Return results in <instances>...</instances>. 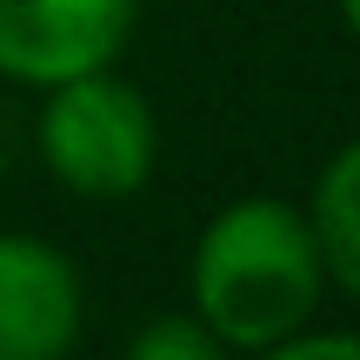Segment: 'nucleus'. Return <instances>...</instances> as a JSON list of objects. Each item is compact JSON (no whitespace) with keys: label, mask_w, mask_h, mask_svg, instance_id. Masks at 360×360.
I'll use <instances>...</instances> for the list:
<instances>
[{"label":"nucleus","mask_w":360,"mask_h":360,"mask_svg":"<svg viewBox=\"0 0 360 360\" xmlns=\"http://www.w3.org/2000/svg\"><path fill=\"white\" fill-rule=\"evenodd\" d=\"M40 154L74 193L120 200L154 167V114L147 101L114 74H74L53 80L40 107Z\"/></svg>","instance_id":"f03ea898"},{"label":"nucleus","mask_w":360,"mask_h":360,"mask_svg":"<svg viewBox=\"0 0 360 360\" xmlns=\"http://www.w3.org/2000/svg\"><path fill=\"white\" fill-rule=\"evenodd\" d=\"M340 7H347V20H354V34H360V0H340Z\"/></svg>","instance_id":"6e6552de"},{"label":"nucleus","mask_w":360,"mask_h":360,"mask_svg":"<svg viewBox=\"0 0 360 360\" xmlns=\"http://www.w3.org/2000/svg\"><path fill=\"white\" fill-rule=\"evenodd\" d=\"M193 300L214 340L281 347L321 300V240L281 200H240L200 233Z\"/></svg>","instance_id":"f257e3e1"},{"label":"nucleus","mask_w":360,"mask_h":360,"mask_svg":"<svg viewBox=\"0 0 360 360\" xmlns=\"http://www.w3.org/2000/svg\"><path fill=\"white\" fill-rule=\"evenodd\" d=\"M134 0H0V74L27 87L94 74L120 53Z\"/></svg>","instance_id":"7ed1b4c3"},{"label":"nucleus","mask_w":360,"mask_h":360,"mask_svg":"<svg viewBox=\"0 0 360 360\" xmlns=\"http://www.w3.org/2000/svg\"><path fill=\"white\" fill-rule=\"evenodd\" d=\"M281 360H360V334H307L281 340Z\"/></svg>","instance_id":"0eeeda50"},{"label":"nucleus","mask_w":360,"mask_h":360,"mask_svg":"<svg viewBox=\"0 0 360 360\" xmlns=\"http://www.w3.org/2000/svg\"><path fill=\"white\" fill-rule=\"evenodd\" d=\"M314 220H321V254L340 274V287L360 300V141L340 147L321 174L314 193Z\"/></svg>","instance_id":"39448f33"},{"label":"nucleus","mask_w":360,"mask_h":360,"mask_svg":"<svg viewBox=\"0 0 360 360\" xmlns=\"http://www.w3.org/2000/svg\"><path fill=\"white\" fill-rule=\"evenodd\" d=\"M134 360H214V334L187 321H160L147 334H134Z\"/></svg>","instance_id":"423d86ee"},{"label":"nucleus","mask_w":360,"mask_h":360,"mask_svg":"<svg viewBox=\"0 0 360 360\" xmlns=\"http://www.w3.org/2000/svg\"><path fill=\"white\" fill-rule=\"evenodd\" d=\"M80 334V281L47 240L0 233V360H53Z\"/></svg>","instance_id":"20e7f679"}]
</instances>
